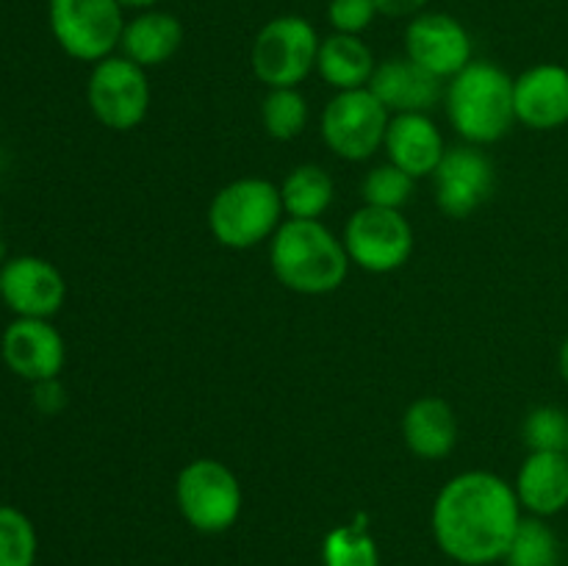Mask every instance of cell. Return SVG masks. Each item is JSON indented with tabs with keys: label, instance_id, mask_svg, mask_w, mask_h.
<instances>
[{
	"label": "cell",
	"instance_id": "obj_6",
	"mask_svg": "<svg viewBox=\"0 0 568 566\" xmlns=\"http://www.w3.org/2000/svg\"><path fill=\"white\" fill-rule=\"evenodd\" d=\"M181 516L200 533H225L242 516V483L216 458L189 461L175 481Z\"/></svg>",
	"mask_w": 568,
	"mask_h": 566
},
{
	"label": "cell",
	"instance_id": "obj_14",
	"mask_svg": "<svg viewBox=\"0 0 568 566\" xmlns=\"http://www.w3.org/2000/svg\"><path fill=\"white\" fill-rule=\"evenodd\" d=\"M0 355L17 377L28 383L55 381L64 370L67 347L61 333L50 320H26L17 316L0 338Z\"/></svg>",
	"mask_w": 568,
	"mask_h": 566
},
{
	"label": "cell",
	"instance_id": "obj_3",
	"mask_svg": "<svg viewBox=\"0 0 568 566\" xmlns=\"http://www.w3.org/2000/svg\"><path fill=\"white\" fill-rule=\"evenodd\" d=\"M449 125L466 144H494L514 128V78L494 61H469L444 92Z\"/></svg>",
	"mask_w": 568,
	"mask_h": 566
},
{
	"label": "cell",
	"instance_id": "obj_25",
	"mask_svg": "<svg viewBox=\"0 0 568 566\" xmlns=\"http://www.w3.org/2000/svg\"><path fill=\"white\" fill-rule=\"evenodd\" d=\"M264 131L277 142H292L308 125V100L300 89H270L261 103Z\"/></svg>",
	"mask_w": 568,
	"mask_h": 566
},
{
	"label": "cell",
	"instance_id": "obj_5",
	"mask_svg": "<svg viewBox=\"0 0 568 566\" xmlns=\"http://www.w3.org/2000/svg\"><path fill=\"white\" fill-rule=\"evenodd\" d=\"M320 42L305 17H275L253 39L250 64L255 78L270 89H297L316 70Z\"/></svg>",
	"mask_w": 568,
	"mask_h": 566
},
{
	"label": "cell",
	"instance_id": "obj_11",
	"mask_svg": "<svg viewBox=\"0 0 568 566\" xmlns=\"http://www.w3.org/2000/svg\"><path fill=\"white\" fill-rule=\"evenodd\" d=\"M436 205L453 220L475 214L494 192V164L477 144H460L444 153L433 172Z\"/></svg>",
	"mask_w": 568,
	"mask_h": 566
},
{
	"label": "cell",
	"instance_id": "obj_1",
	"mask_svg": "<svg viewBox=\"0 0 568 566\" xmlns=\"http://www.w3.org/2000/svg\"><path fill=\"white\" fill-rule=\"evenodd\" d=\"M521 522L516 488L486 469L449 477L433 503V536L444 555L464 566H486L505 558Z\"/></svg>",
	"mask_w": 568,
	"mask_h": 566
},
{
	"label": "cell",
	"instance_id": "obj_7",
	"mask_svg": "<svg viewBox=\"0 0 568 566\" xmlns=\"http://www.w3.org/2000/svg\"><path fill=\"white\" fill-rule=\"evenodd\" d=\"M122 9L120 0H50V31L67 55L98 64L120 48Z\"/></svg>",
	"mask_w": 568,
	"mask_h": 566
},
{
	"label": "cell",
	"instance_id": "obj_19",
	"mask_svg": "<svg viewBox=\"0 0 568 566\" xmlns=\"http://www.w3.org/2000/svg\"><path fill=\"white\" fill-rule=\"evenodd\" d=\"M403 438L416 458H447L458 444V420L447 400L419 397L403 416Z\"/></svg>",
	"mask_w": 568,
	"mask_h": 566
},
{
	"label": "cell",
	"instance_id": "obj_20",
	"mask_svg": "<svg viewBox=\"0 0 568 566\" xmlns=\"http://www.w3.org/2000/svg\"><path fill=\"white\" fill-rule=\"evenodd\" d=\"M183 26L175 14L159 9L139 11L125 22L122 31V55L136 61L139 67H161L181 50Z\"/></svg>",
	"mask_w": 568,
	"mask_h": 566
},
{
	"label": "cell",
	"instance_id": "obj_12",
	"mask_svg": "<svg viewBox=\"0 0 568 566\" xmlns=\"http://www.w3.org/2000/svg\"><path fill=\"white\" fill-rule=\"evenodd\" d=\"M0 300L26 320H50L67 300V281L50 261L17 255L0 266Z\"/></svg>",
	"mask_w": 568,
	"mask_h": 566
},
{
	"label": "cell",
	"instance_id": "obj_15",
	"mask_svg": "<svg viewBox=\"0 0 568 566\" xmlns=\"http://www.w3.org/2000/svg\"><path fill=\"white\" fill-rule=\"evenodd\" d=\"M516 122L532 131H555L568 122V70L536 64L514 78Z\"/></svg>",
	"mask_w": 568,
	"mask_h": 566
},
{
	"label": "cell",
	"instance_id": "obj_26",
	"mask_svg": "<svg viewBox=\"0 0 568 566\" xmlns=\"http://www.w3.org/2000/svg\"><path fill=\"white\" fill-rule=\"evenodd\" d=\"M37 530L22 511L0 505V566H33Z\"/></svg>",
	"mask_w": 568,
	"mask_h": 566
},
{
	"label": "cell",
	"instance_id": "obj_30",
	"mask_svg": "<svg viewBox=\"0 0 568 566\" xmlns=\"http://www.w3.org/2000/svg\"><path fill=\"white\" fill-rule=\"evenodd\" d=\"M427 3L430 0H375V9L383 17H410L414 20L416 14L425 11Z\"/></svg>",
	"mask_w": 568,
	"mask_h": 566
},
{
	"label": "cell",
	"instance_id": "obj_18",
	"mask_svg": "<svg viewBox=\"0 0 568 566\" xmlns=\"http://www.w3.org/2000/svg\"><path fill=\"white\" fill-rule=\"evenodd\" d=\"M516 497L532 516L560 514L568 508V455L530 453L516 475Z\"/></svg>",
	"mask_w": 568,
	"mask_h": 566
},
{
	"label": "cell",
	"instance_id": "obj_13",
	"mask_svg": "<svg viewBox=\"0 0 568 566\" xmlns=\"http://www.w3.org/2000/svg\"><path fill=\"white\" fill-rule=\"evenodd\" d=\"M405 55L444 81L471 61V37L453 14L422 11L405 28Z\"/></svg>",
	"mask_w": 568,
	"mask_h": 566
},
{
	"label": "cell",
	"instance_id": "obj_31",
	"mask_svg": "<svg viewBox=\"0 0 568 566\" xmlns=\"http://www.w3.org/2000/svg\"><path fill=\"white\" fill-rule=\"evenodd\" d=\"M37 386V405L44 411V414H53L55 408H59L61 403H64V397H61V386H59V377L55 381H42V383H33Z\"/></svg>",
	"mask_w": 568,
	"mask_h": 566
},
{
	"label": "cell",
	"instance_id": "obj_27",
	"mask_svg": "<svg viewBox=\"0 0 568 566\" xmlns=\"http://www.w3.org/2000/svg\"><path fill=\"white\" fill-rule=\"evenodd\" d=\"M414 181L408 172H403L399 166L388 164L375 166V170L366 172L364 183H361V194H364V205H375V209H394L399 211L414 194Z\"/></svg>",
	"mask_w": 568,
	"mask_h": 566
},
{
	"label": "cell",
	"instance_id": "obj_33",
	"mask_svg": "<svg viewBox=\"0 0 568 566\" xmlns=\"http://www.w3.org/2000/svg\"><path fill=\"white\" fill-rule=\"evenodd\" d=\"M122 6H125V9H139V11H144V9H153L155 3H161V0H120Z\"/></svg>",
	"mask_w": 568,
	"mask_h": 566
},
{
	"label": "cell",
	"instance_id": "obj_32",
	"mask_svg": "<svg viewBox=\"0 0 568 566\" xmlns=\"http://www.w3.org/2000/svg\"><path fill=\"white\" fill-rule=\"evenodd\" d=\"M558 366H560V375H564V381L568 383V336H566V342L560 344V353H558Z\"/></svg>",
	"mask_w": 568,
	"mask_h": 566
},
{
	"label": "cell",
	"instance_id": "obj_17",
	"mask_svg": "<svg viewBox=\"0 0 568 566\" xmlns=\"http://www.w3.org/2000/svg\"><path fill=\"white\" fill-rule=\"evenodd\" d=\"M383 148L388 161L410 178H433L447 153L442 131L427 114H392Z\"/></svg>",
	"mask_w": 568,
	"mask_h": 566
},
{
	"label": "cell",
	"instance_id": "obj_9",
	"mask_svg": "<svg viewBox=\"0 0 568 566\" xmlns=\"http://www.w3.org/2000/svg\"><path fill=\"white\" fill-rule=\"evenodd\" d=\"M150 81L144 67L128 55L98 61L87 83V100L94 120L109 131H133L150 111Z\"/></svg>",
	"mask_w": 568,
	"mask_h": 566
},
{
	"label": "cell",
	"instance_id": "obj_8",
	"mask_svg": "<svg viewBox=\"0 0 568 566\" xmlns=\"http://www.w3.org/2000/svg\"><path fill=\"white\" fill-rule=\"evenodd\" d=\"M386 105L372 94L369 87L336 92L322 111V139L333 155L344 161H366L383 148L388 131Z\"/></svg>",
	"mask_w": 568,
	"mask_h": 566
},
{
	"label": "cell",
	"instance_id": "obj_10",
	"mask_svg": "<svg viewBox=\"0 0 568 566\" xmlns=\"http://www.w3.org/2000/svg\"><path fill=\"white\" fill-rule=\"evenodd\" d=\"M342 242L355 266L386 275L408 264L414 253V228L403 211L364 205L347 220Z\"/></svg>",
	"mask_w": 568,
	"mask_h": 566
},
{
	"label": "cell",
	"instance_id": "obj_2",
	"mask_svg": "<svg viewBox=\"0 0 568 566\" xmlns=\"http://www.w3.org/2000/svg\"><path fill=\"white\" fill-rule=\"evenodd\" d=\"M270 264L288 292L320 297L347 281L353 261L342 239L320 220H286L270 239Z\"/></svg>",
	"mask_w": 568,
	"mask_h": 566
},
{
	"label": "cell",
	"instance_id": "obj_24",
	"mask_svg": "<svg viewBox=\"0 0 568 566\" xmlns=\"http://www.w3.org/2000/svg\"><path fill=\"white\" fill-rule=\"evenodd\" d=\"M503 560L508 566H558L560 542L541 516H521Z\"/></svg>",
	"mask_w": 568,
	"mask_h": 566
},
{
	"label": "cell",
	"instance_id": "obj_34",
	"mask_svg": "<svg viewBox=\"0 0 568 566\" xmlns=\"http://www.w3.org/2000/svg\"><path fill=\"white\" fill-rule=\"evenodd\" d=\"M566 455H568V444H566Z\"/></svg>",
	"mask_w": 568,
	"mask_h": 566
},
{
	"label": "cell",
	"instance_id": "obj_21",
	"mask_svg": "<svg viewBox=\"0 0 568 566\" xmlns=\"http://www.w3.org/2000/svg\"><path fill=\"white\" fill-rule=\"evenodd\" d=\"M375 55L369 44L353 33H331L320 42V55H316V72L327 87L336 92H349V89L369 87L375 75Z\"/></svg>",
	"mask_w": 568,
	"mask_h": 566
},
{
	"label": "cell",
	"instance_id": "obj_4",
	"mask_svg": "<svg viewBox=\"0 0 568 566\" xmlns=\"http://www.w3.org/2000/svg\"><path fill=\"white\" fill-rule=\"evenodd\" d=\"M281 186L264 178H239L222 186L209 205V231L222 247L250 250L283 225Z\"/></svg>",
	"mask_w": 568,
	"mask_h": 566
},
{
	"label": "cell",
	"instance_id": "obj_22",
	"mask_svg": "<svg viewBox=\"0 0 568 566\" xmlns=\"http://www.w3.org/2000/svg\"><path fill=\"white\" fill-rule=\"evenodd\" d=\"M333 178L325 166L320 164H300L294 166L281 183L283 211L288 220H320L333 203Z\"/></svg>",
	"mask_w": 568,
	"mask_h": 566
},
{
	"label": "cell",
	"instance_id": "obj_16",
	"mask_svg": "<svg viewBox=\"0 0 568 566\" xmlns=\"http://www.w3.org/2000/svg\"><path fill=\"white\" fill-rule=\"evenodd\" d=\"M369 89L386 105L388 114H430L442 100V78L427 72L408 55L381 61Z\"/></svg>",
	"mask_w": 568,
	"mask_h": 566
},
{
	"label": "cell",
	"instance_id": "obj_23",
	"mask_svg": "<svg viewBox=\"0 0 568 566\" xmlns=\"http://www.w3.org/2000/svg\"><path fill=\"white\" fill-rule=\"evenodd\" d=\"M322 564L325 566H381L375 538L366 530V516L349 525L333 527L322 542Z\"/></svg>",
	"mask_w": 568,
	"mask_h": 566
},
{
	"label": "cell",
	"instance_id": "obj_29",
	"mask_svg": "<svg viewBox=\"0 0 568 566\" xmlns=\"http://www.w3.org/2000/svg\"><path fill=\"white\" fill-rule=\"evenodd\" d=\"M375 14V0H331L327 6V20L336 33H353V37H361L372 26Z\"/></svg>",
	"mask_w": 568,
	"mask_h": 566
},
{
	"label": "cell",
	"instance_id": "obj_28",
	"mask_svg": "<svg viewBox=\"0 0 568 566\" xmlns=\"http://www.w3.org/2000/svg\"><path fill=\"white\" fill-rule=\"evenodd\" d=\"M521 438L530 453H566L568 414L558 405H538L527 414Z\"/></svg>",
	"mask_w": 568,
	"mask_h": 566
}]
</instances>
